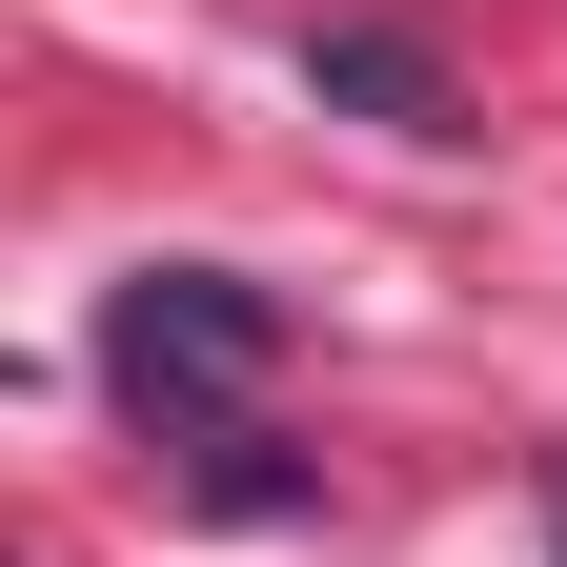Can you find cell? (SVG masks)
I'll use <instances>...</instances> for the list:
<instances>
[{"label":"cell","instance_id":"1","mask_svg":"<svg viewBox=\"0 0 567 567\" xmlns=\"http://www.w3.org/2000/svg\"><path fill=\"white\" fill-rule=\"evenodd\" d=\"M284 365V305L244 264H142L122 305H102V385L163 425V446H203V425H244V385Z\"/></svg>","mask_w":567,"mask_h":567},{"label":"cell","instance_id":"2","mask_svg":"<svg viewBox=\"0 0 567 567\" xmlns=\"http://www.w3.org/2000/svg\"><path fill=\"white\" fill-rule=\"evenodd\" d=\"M305 102L324 122H385V142H466V82L425 21H305Z\"/></svg>","mask_w":567,"mask_h":567},{"label":"cell","instance_id":"3","mask_svg":"<svg viewBox=\"0 0 567 567\" xmlns=\"http://www.w3.org/2000/svg\"><path fill=\"white\" fill-rule=\"evenodd\" d=\"M547 567H567V527H547Z\"/></svg>","mask_w":567,"mask_h":567}]
</instances>
